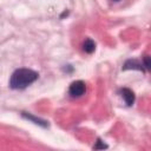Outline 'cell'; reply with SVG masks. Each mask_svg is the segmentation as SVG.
<instances>
[{"instance_id": "ba28073f", "label": "cell", "mask_w": 151, "mask_h": 151, "mask_svg": "<svg viewBox=\"0 0 151 151\" xmlns=\"http://www.w3.org/2000/svg\"><path fill=\"white\" fill-rule=\"evenodd\" d=\"M143 60H144V63H143V65L145 66V70H150L151 68V64H150V57L149 55H145L144 58H143Z\"/></svg>"}, {"instance_id": "52a82bcc", "label": "cell", "mask_w": 151, "mask_h": 151, "mask_svg": "<svg viewBox=\"0 0 151 151\" xmlns=\"http://www.w3.org/2000/svg\"><path fill=\"white\" fill-rule=\"evenodd\" d=\"M93 149L94 150H98V149H107V145L101 140V139H97V143H96V145L93 146Z\"/></svg>"}, {"instance_id": "277c9868", "label": "cell", "mask_w": 151, "mask_h": 151, "mask_svg": "<svg viewBox=\"0 0 151 151\" xmlns=\"http://www.w3.org/2000/svg\"><path fill=\"white\" fill-rule=\"evenodd\" d=\"M119 93H120V96L123 97V99L125 100V103H126L127 106H132V105H133L134 99H136L133 91H131V90L127 88V87H123V88L119 90Z\"/></svg>"}, {"instance_id": "3957f363", "label": "cell", "mask_w": 151, "mask_h": 151, "mask_svg": "<svg viewBox=\"0 0 151 151\" xmlns=\"http://www.w3.org/2000/svg\"><path fill=\"white\" fill-rule=\"evenodd\" d=\"M123 70L126 71V70H138V71H142V72H145V68H144V65L143 63L136 60V59H129L124 63V66H123Z\"/></svg>"}, {"instance_id": "8992f818", "label": "cell", "mask_w": 151, "mask_h": 151, "mask_svg": "<svg viewBox=\"0 0 151 151\" xmlns=\"http://www.w3.org/2000/svg\"><path fill=\"white\" fill-rule=\"evenodd\" d=\"M94 50H96V42L92 39L87 38L84 41V44H83V51L86 52V53H88V54H91V53L94 52Z\"/></svg>"}, {"instance_id": "6da1fadb", "label": "cell", "mask_w": 151, "mask_h": 151, "mask_svg": "<svg viewBox=\"0 0 151 151\" xmlns=\"http://www.w3.org/2000/svg\"><path fill=\"white\" fill-rule=\"evenodd\" d=\"M38 72L31 68H18L15 70L9 79V87L13 90H24L38 79Z\"/></svg>"}, {"instance_id": "5b68a950", "label": "cell", "mask_w": 151, "mask_h": 151, "mask_svg": "<svg viewBox=\"0 0 151 151\" xmlns=\"http://www.w3.org/2000/svg\"><path fill=\"white\" fill-rule=\"evenodd\" d=\"M21 114H22V117H24V118H26V119H28V120L34 122V124H38V125H40V126H42V127L48 126L47 122H46V120H44V119L37 118V117H34V116H32V114H28V113H26V112H22Z\"/></svg>"}, {"instance_id": "7a4b0ae2", "label": "cell", "mask_w": 151, "mask_h": 151, "mask_svg": "<svg viewBox=\"0 0 151 151\" xmlns=\"http://www.w3.org/2000/svg\"><path fill=\"white\" fill-rule=\"evenodd\" d=\"M86 92V85L83 80H76L73 81L71 85H70V88H68V93L71 97L73 98H78V97H81L84 93Z\"/></svg>"}, {"instance_id": "9c48e42d", "label": "cell", "mask_w": 151, "mask_h": 151, "mask_svg": "<svg viewBox=\"0 0 151 151\" xmlns=\"http://www.w3.org/2000/svg\"><path fill=\"white\" fill-rule=\"evenodd\" d=\"M112 1H116V2H118V1H120V0H112Z\"/></svg>"}]
</instances>
